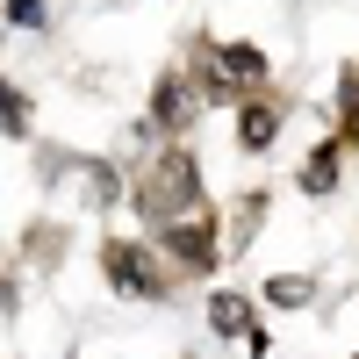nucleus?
<instances>
[{
  "label": "nucleus",
  "mask_w": 359,
  "mask_h": 359,
  "mask_svg": "<svg viewBox=\"0 0 359 359\" xmlns=\"http://www.w3.org/2000/svg\"><path fill=\"white\" fill-rule=\"evenodd\" d=\"M201 201V165H194V151L187 144H165V151L151 158V172L137 180V208L151 223H172L180 208H194Z\"/></svg>",
  "instance_id": "obj_1"
},
{
  "label": "nucleus",
  "mask_w": 359,
  "mask_h": 359,
  "mask_svg": "<svg viewBox=\"0 0 359 359\" xmlns=\"http://www.w3.org/2000/svg\"><path fill=\"white\" fill-rule=\"evenodd\" d=\"M158 237H165V266L180 280L216 266V216H208V201H194V208H180L172 223H158Z\"/></svg>",
  "instance_id": "obj_2"
},
{
  "label": "nucleus",
  "mask_w": 359,
  "mask_h": 359,
  "mask_svg": "<svg viewBox=\"0 0 359 359\" xmlns=\"http://www.w3.org/2000/svg\"><path fill=\"white\" fill-rule=\"evenodd\" d=\"M101 266H108V287L115 294H137V302H158V294H172V273H165V259L151 252V245H115L101 252Z\"/></svg>",
  "instance_id": "obj_3"
},
{
  "label": "nucleus",
  "mask_w": 359,
  "mask_h": 359,
  "mask_svg": "<svg viewBox=\"0 0 359 359\" xmlns=\"http://www.w3.org/2000/svg\"><path fill=\"white\" fill-rule=\"evenodd\" d=\"M201 108H208V101H201L194 72H165V79L151 86V123H158V130H187Z\"/></svg>",
  "instance_id": "obj_4"
},
{
  "label": "nucleus",
  "mask_w": 359,
  "mask_h": 359,
  "mask_svg": "<svg viewBox=\"0 0 359 359\" xmlns=\"http://www.w3.org/2000/svg\"><path fill=\"white\" fill-rule=\"evenodd\" d=\"M273 137H280V101L245 94L237 101V144H245V151H273Z\"/></svg>",
  "instance_id": "obj_5"
},
{
  "label": "nucleus",
  "mask_w": 359,
  "mask_h": 359,
  "mask_svg": "<svg viewBox=\"0 0 359 359\" xmlns=\"http://www.w3.org/2000/svg\"><path fill=\"white\" fill-rule=\"evenodd\" d=\"M208 323H216L223 338H259V309L245 302V294H230V287L208 294Z\"/></svg>",
  "instance_id": "obj_6"
},
{
  "label": "nucleus",
  "mask_w": 359,
  "mask_h": 359,
  "mask_svg": "<svg viewBox=\"0 0 359 359\" xmlns=\"http://www.w3.org/2000/svg\"><path fill=\"white\" fill-rule=\"evenodd\" d=\"M338 172H345V137H331V144H316V151H309V165H302V180H294V187H302V194H331V187H338Z\"/></svg>",
  "instance_id": "obj_7"
},
{
  "label": "nucleus",
  "mask_w": 359,
  "mask_h": 359,
  "mask_svg": "<svg viewBox=\"0 0 359 359\" xmlns=\"http://www.w3.org/2000/svg\"><path fill=\"white\" fill-rule=\"evenodd\" d=\"M338 137H345V144H359V65H345V72H338Z\"/></svg>",
  "instance_id": "obj_8"
},
{
  "label": "nucleus",
  "mask_w": 359,
  "mask_h": 359,
  "mask_svg": "<svg viewBox=\"0 0 359 359\" xmlns=\"http://www.w3.org/2000/svg\"><path fill=\"white\" fill-rule=\"evenodd\" d=\"M22 130H29V94L0 79V137H22Z\"/></svg>",
  "instance_id": "obj_9"
},
{
  "label": "nucleus",
  "mask_w": 359,
  "mask_h": 359,
  "mask_svg": "<svg viewBox=\"0 0 359 359\" xmlns=\"http://www.w3.org/2000/svg\"><path fill=\"white\" fill-rule=\"evenodd\" d=\"M309 294H316V280H302V273H280V280H266V302H280V309L309 302Z\"/></svg>",
  "instance_id": "obj_10"
},
{
  "label": "nucleus",
  "mask_w": 359,
  "mask_h": 359,
  "mask_svg": "<svg viewBox=\"0 0 359 359\" xmlns=\"http://www.w3.org/2000/svg\"><path fill=\"white\" fill-rule=\"evenodd\" d=\"M8 22H15V29H36V22H43V0H8Z\"/></svg>",
  "instance_id": "obj_11"
}]
</instances>
